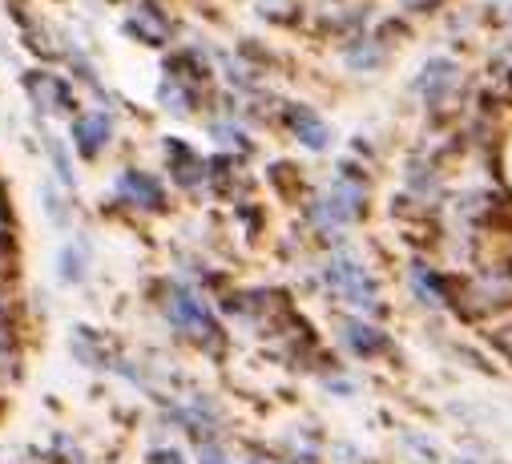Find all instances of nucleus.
I'll list each match as a JSON object with an SVG mask.
<instances>
[{"label":"nucleus","instance_id":"9","mask_svg":"<svg viewBox=\"0 0 512 464\" xmlns=\"http://www.w3.org/2000/svg\"><path fill=\"white\" fill-rule=\"evenodd\" d=\"M73 134H77L81 154H85V158H93V154L105 146V138H109V122L101 118V113H97V118H81V122L73 126Z\"/></svg>","mask_w":512,"mask_h":464},{"label":"nucleus","instance_id":"7","mask_svg":"<svg viewBox=\"0 0 512 464\" xmlns=\"http://www.w3.org/2000/svg\"><path fill=\"white\" fill-rule=\"evenodd\" d=\"M287 122H291V130L299 134L303 146H311V150H327L331 134H327V126L315 118L311 109H291V113H287Z\"/></svg>","mask_w":512,"mask_h":464},{"label":"nucleus","instance_id":"6","mask_svg":"<svg viewBox=\"0 0 512 464\" xmlns=\"http://www.w3.org/2000/svg\"><path fill=\"white\" fill-rule=\"evenodd\" d=\"M117 194L125 198V202H134V206H150V210H158L162 206V186L150 178V174H138V170H130V174H121V182H117Z\"/></svg>","mask_w":512,"mask_h":464},{"label":"nucleus","instance_id":"14","mask_svg":"<svg viewBox=\"0 0 512 464\" xmlns=\"http://www.w3.org/2000/svg\"><path fill=\"white\" fill-rule=\"evenodd\" d=\"M150 460H154V464H186V460H182V456H178L174 448H158V452H154Z\"/></svg>","mask_w":512,"mask_h":464},{"label":"nucleus","instance_id":"10","mask_svg":"<svg viewBox=\"0 0 512 464\" xmlns=\"http://www.w3.org/2000/svg\"><path fill=\"white\" fill-rule=\"evenodd\" d=\"M259 9H263V17H279V21H287V17L299 9V0H259Z\"/></svg>","mask_w":512,"mask_h":464},{"label":"nucleus","instance_id":"11","mask_svg":"<svg viewBox=\"0 0 512 464\" xmlns=\"http://www.w3.org/2000/svg\"><path fill=\"white\" fill-rule=\"evenodd\" d=\"M61 279H65V283H73V279H81V263H77V247H65V251H61Z\"/></svg>","mask_w":512,"mask_h":464},{"label":"nucleus","instance_id":"8","mask_svg":"<svg viewBox=\"0 0 512 464\" xmlns=\"http://www.w3.org/2000/svg\"><path fill=\"white\" fill-rule=\"evenodd\" d=\"M343 343L355 347L359 356H375V352H383V343H388V339H383L375 327H367V323L347 319V323H343Z\"/></svg>","mask_w":512,"mask_h":464},{"label":"nucleus","instance_id":"2","mask_svg":"<svg viewBox=\"0 0 512 464\" xmlns=\"http://www.w3.org/2000/svg\"><path fill=\"white\" fill-rule=\"evenodd\" d=\"M166 315H170V323L178 327V331H190V335H198V339H210V335H218V327H214V319H210V311L186 291V287H178L174 295H170V303H166Z\"/></svg>","mask_w":512,"mask_h":464},{"label":"nucleus","instance_id":"12","mask_svg":"<svg viewBox=\"0 0 512 464\" xmlns=\"http://www.w3.org/2000/svg\"><path fill=\"white\" fill-rule=\"evenodd\" d=\"M347 61L355 69H371V65H379V53L375 49H347Z\"/></svg>","mask_w":512,"mask_h":464},{"label":"nucleus","instance_id":"4","mask_svg":"<svg viewBox=\"0 0 512 464\" xmlns=\"http://www.w3.org/2000/svg\"><path fill=\"white\" fill-rule=\"evenodd\" d=\"M327 279H331V287H339L355 307H371V303H375V283H371L367 271L355 267L351 259H335L331 271H327Z\"/></svg>","mask_w":512,"mask_h":464},{"label":"nucleus","instance_id":"5","mask_svg":"<svg viewBox=\"0 0 512 464\" xmlns=\"http://www.w3.org/2000/svg\"><path fill=\"white\" fill-rule=\"evenodd\" d=\"M367 9L371 0H319L315 13H319V25L327 33H347V29H359L367 21Z\"/></svg>","mask_w":512,"mask_h":464},{"label":"nucleus","instance_id":"13","mask_svg":"<svg viewBox=\"0 0 512 464\" xmlns=\"http://www.w3.org/2000/svg\"><path fill=\"white\" fill-rule=\"evenodd\" d=\"M49 154H53V162H57V174H61V182L69 186V182H73V166H69V158H65V150H61L57 142H49Z\"/></svg>","mask_w":512,"mask_h":464},{"label":"nucleus","instance_id":"3","mask_svg":"<svg viewBox=\"0 0 512 464\" xmlns=\"http://www.w3.org/2000/svg\"><path fill=\"white\" fill-rule=\"evenodd\" d=\"M416 89L424 93V101H428V105H444V101L460 89V69H456L452 61L436 57V61H428V65H424V73H420Z\"/></svg>","mask_w":512,"mask_h":464},{"label":"nucleus","instance_id":"1","mask_svg":"<svg viewBox=\"0 0 512 464\" xmlns=\"http://www.w3.org/2000/svg\"><path fill=\"white\" fill-rule=\"evenodd\" d=\"M456 291H460V303H472L468 307L472 315H480V311L484 315L488 311H504V307H512V263L488 267V271L464 279Z\"/></svg>","mask_w":512,"mask_h":464},{"label":"nucleus","instance_id":"15","mask_svg":"<svg viewBox=\"0 0 512 464\" xmlns=\"http://www.w3.org/2000/svg\"><path fill=\"white\" fill-rule=\"evenodd\" d=\"M404 5H408V9H416V13H428V9H440L444 0H404Z\"/></svg>","mask_w":512,"mask_h":464},{"label":"nucleus","instance_id":"17","mask_svg":"<svg viewBox=\"0 0 512 464\" xmlns=\"http://www.w3.org/2000/svg\"><path fill=\"white\" fill-rule=\"evenodd\" d=\"M508 335H512V331H508ZM508 347H512V339H508Z\"/></svg>","mask_w":512,"mask_h":464},{"label":"nucleus","instance_id":"16","mask_svg":"<svg viewBox=\"0 0 512 464\" xmlns=\"http://www.w3.org/2000/svg\"><path fill=\"white\" fill-rule=\"evenodd\" d=\"M202 464H230V460L218 448H202Z\"/></svg>","mask_w":512,"mask_h":464}]
</instances>
